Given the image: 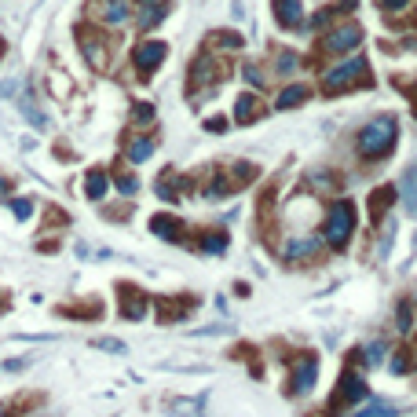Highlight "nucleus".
Instances as JSON below:
<instances>
[{"mask_svg": "<svg viewBox=\"0 0 417 417\" xmlns=\"http://www.w3.org/2000/svg\"><path fill=\"white\" fill-rule=\"evenodd\" d=\"M395 139H399V121H395L392 114H381V118H373V121L362 125L355 147H359L362 158L377 161V158H384V154H392Z\"/></svg>", "mask_w": 417, "mask_h": 417, "instance_id": "1", "label": "nucleus"}, {"mask_svg": "<svg viewBox=\"0 0 417 417\" xmlns=\"http://www.w3.org/2000/svg\"><path fill=\"white\" fill-rule=\"evenodd\" d=\"M351 231H355V209H351L348 202H337L333 209H329V216H326V241L341 249L351 238Z\"/></svg>", "mask_w": 417, "mask_h": 417, "instance_id": "2", "label": "nucleus"}, {"mask_svg": "<svg viewBox=\"0 0 417 417\" xmlns=\"http://www.w3.org/2000/svg\"><path fill=\"white\" fill-rule=\"evenodd\" d=\"M366 77V59L362 55H348L341 66H333V70L326 74V92H341V88L355 84Z\"/></svg>", "mask_w": 417, "mask_h": 417, "instance_id": "3", "label": "nucleus"}, {"mask_svg": "<svg viewBox=\"0 0 417 417\" xmlns=\"http://www.w3.org/2000/svg\"><path fill=\"white\" fill-rule=\"evenodd\" d=\"M359 44H362L359 22H341V26H333V33H326L322 52H326V55H344V52H351V48H359Z\"/></svg>", "mask_w": 417, "mask_h": 417, "instance_id": "4", "label": "nucleus"}, {"mask_svg": "<svg viewBox=\"0 0 417 417\" xmlns=\"http://www.w3.org/2000/svg\"><path fill=\"white\" fill-rule=\"evenodd\" d=\"M92 11L99 15L103 26L121 30V26H128V18H132V0H99Z\"/></svg>", "mask_w": 417, "mask_h": 417, "instance_id": "5", "label": "nucleus"}, {"mask_svg": "<svg viewBox=\"0 0 417 417\" xmlns=\"http://www.w3.org/2000/svg\"><path fill=\"white\" fill-rule=\"evenodd\" d=\"M165 44L161 40H147V44H139V48H136V55H132V62H136V70L143 74V77H150L154 70H158V66H161V59H165Z\"/></svg>", "mask_w": 417, "mask_h": 417, "instance_id": "6", "label": "nucleus"}, {"mask_svg": "<svg viewBox=\"0 0 417 417\" xmlns=\"http://www.w3.org/2000/svg\"><path fill=\"white\" fill-rule=\"evenodd\" d=\"M275 18L285 30H304V8L300 0H275Z\"/></svg>", "mask_w": 417, "mask_h": 417, "instance_id": "7", "label": "nucleus"}, {"mask_svg": "<svg viewBox=\"0 0 417 417\" xmlns=\"http://www.w3.org/2000/svg\"><path fill=\"white\" fill-rule=\"evenodd\" d=\"M81 52H84L88 66H96V70L106 66V40H99L92 30H81Z\"/></svg>", "mask_w": 417, "mask_h": 417, "instance_id": "8", "label": "nucleus"}, {"mask_svg": "<svg viewBox=\"0 0 417 417\" xmlns=\"http://www.w3.org/2000/svg\"><path fill=\"white\" fill-rule=\"evenodd\" d=\"M165 11H168V0H139V11H136L139 30H154L165 18Z\"/></svg>", "mask_w": 417, "mask_h": 417, "instance_id": "9", "label": "nucleus"}, {"mask_svg": "<svg viewBox=\"0 0 417 417\" xmlns=\"http://www.w3.org/2000/svg\"><path fill=\"white\" fill-rule=\"evenodd\" d=\"M315 373H319V362H315L312 355L297 359V362H293V392L300 395V392L312 388V384H315Z\"/></svg>", "mask_w": 417, "mask_h": 417, "instance_id": "10", "label": "nucleus"}, {"mask_svg": "<svg viewBox=\"0 0 417 417\" xmlns=\"http://www.w3.org/2000/svg\"><path fill=\"white\" fill-rule=\"evenodd\" d=\"M121 315L128 319V322H136V319H143L147 315V300L132 290V285H121Z\"/></svg>", "mask_w": 417, "mask_h": 417, "instance_id": "11", "label": "nucleus"}, {"mask_svg": "<svg viewBox=\"0 0 417 417\" xmlns=\"http://www.w3.org/2000/svg\"><path fill=\"white\" fill-rule=\"evenodd\" d=\"M190 81L202 84V88L216 84V59L212 55H198V62L190 66Z\"/></svg>", "mask_w": 417, "mask_h": 417, "instance_id": "12", "label": "nucleus"}, {"mask_svg": "<svg viewBox=\"0 0 417 417\" xmlns=\"http://www.w3.org/2000/svg\"><path fill=\"white\" fill-rule=\"evenodd\" d=\"M307 96H312V88H307V84H290V88H282V92H278L275 106L278 110H290V106H300Z\"/></svg>", "mask_w": 417, "mask_h": 417, "instance_id": "13", "label": "nucleus"}, {"mask_svg": "<svg viewBox=\"0 0 417 417\" xmlns=\"http://www.w3.org/2000/svg\"><path fill=\"white\" fill-rule=\"evenodd\" d=\"M106 187H110V180H106V172H103V168H92V172H88V180H84V194H88V202H103Z\"/></svg>", "mask_w": 417, "mask_h": 417, "instance_id": "14", "label": "nucleus"}, {"mask_svg": "<svg viewBox=\"0 0 417 417\" xmlns=\"http://www.w3.org/2000/svg\"><path fill=\"white\" fill-rule=\"evenodd\" d=\"M150 227H154V234H161V238H168V241H180L183 234V224H180V219H172V216H154L150 219Z\"/></svg>", "mask_w": 417, "mask_h": 417, "instance_id": "15", "label": "nucleus"}, {"mask_svg": "<svg viewBox=\"0 0 417 417\" xmlns=\"http://www.w3.org/2000/svg\"><path fill=\"white\" fill-rule=\"evenodd\" d=\"M319 253V238H293L285 246V260H304V256H315Z\"/></svg>", "mask_w": 417, "mask_h": 417, "instance_id": "16", "label": "nucleus"}, {"mask_svg": "<svg viewBox=\"0 0 417 417\" xmlns=\"http://www.w3.org/2000/svg\"><path fill=\"white\" fill-rule=\"evenodd\" d=\"M403 202H406V216H417V165L406 168L403 176Z\"/></svg>", "mask_w": 417, "mask_h": 417, "instance_id": "17", "label": "nucleus"}, {"mask_svg": "<svg viewBox=\"0 0 417 417\" xmlns=\"http://www.w3.org/2000/svg\"><path fill=\"white\" fill-rule=\"evenodd\" d=\"M341 395H344V403H355V399H362V395H366L362 377H355V373H348V377L341 381Z\"/></svg>", "mask_w": 417, "mask_h": 417, "instance_id": "18", "label": "nucleus"}, {"mask_svg": "<svg viewBox=\"0 0 417 417\" xmlns=\"http://www.w3.org/2000/svg\"><path fill=\"white\" fill-rule=\"evenodd\" d=\"M150 154H154V139L150 136H139V139H132V147H128V161H147L150 158Z\"/></svg>", "mask_w": 417, "mask_h": 417, "instance_id": "19", "label": "nucleus"}, {"mask_svg": "<svg viewBox=\"0 0 417 417\" xmlns=\"http://www.w3.org/2000/svg\"><path fill=\"white\" fill-rule=\"evenodd\" d=\"M234 114H238V121H241V125H249V121L260 114V103H256L253 96H241V99L234 103Z\"/></svg>", "mask_w": 417, "mask_h": 417, "instance_id": "20", "label": "nucleus"}, {"mask_svg": "<svg viewBox=\"0 0 417 417\" xmlns=\"http://www.w3.org/2000/svg\"><path fill=\"white\" fill-rule=\"evenodd\" d=\"M172 413L176 417H202V399H180V403H172Z\"/></svg>", "mask_w": 417, "mask_h": 417, "instance_id": "21", "label": "nucleus"}, {"mask_svg": "<svg viewBox=\"0 0 417 417\" xmlns=\"http://www.w3.org/2000/svg\"><path fill=\"white\" fill-rule=\"evenodd\" d=\"M384 348H388L384 341H373V344H366V348H362V359H366L370 366H377V362L384 359Z\"/></svg>", "mask_w": 417, "mask_h": 417, "instance_id": "22", "label": "nucleus"}, {"mask_svg": "<svg viewBox=\"0 0 417 417\" xmlns=\"http://www.w3.org/2000/svg\"><path fill=\"white\" fill-rule=\"evenodd\" d=\"M337 15H341L337 8H322V11H315V15H312V30H326Z\"/></svg>", "mask_w": 417, "mask_h": 417, "instance_id": "23", "label": "nucleus"}, {"mask_svg": "<svg viewBox=\"0 0 417 417\" xmlns=\"http://www.w3.org/2000/svg\"><path fill=\"white\" fill-rule=\"evenodd\" d=\"M275 70H278V74H293V70H297V52H278Z\"/></svg>", "mask_w": 417, "mask_h": 417, "instance_id": "24", "label": "nucleus"}, {"mask_svg": "<svg viewBox=\"0 0 417 417\" xmlns=\"http://www.w3.org/2000/svg\"><path fill=\"white\" fill-rule=\"evenodd\" d=\"M202 249H205V253H224V249H227V234H209V238L202 241Z\"/></svg>", "mask_w": 417, "mask_h": 417, "instance_id": "25", "label": "nucleus"}, {"mask_svg": "<svg viewBox=\"0 0 417 417\" xmlns=\"http://www.w3.org/2000/svg\"><path fill=\"white\" fill-rule=\"evenodd\" d=\"M212 44H219V48H231V52H238V48H241V37H238V33H216V37H212Z\"/></svg>", "mask_w": 417, "mask_h": 417, "instance_id": "26", "label": "nucleus"}, {"mask_svg": "<svg viewBox=\"0 0 417 417\" xmlns=\"http://www.w3.org/2000/svg\"><path fill=\"white\" fill-rule=\"evenodd\" d=\"M392 194H395L392 187H381L377 194H373V198H370V209H373V212H381V209L388 205V198H392Z\"/></svg>", "mask_w": 417, "mask_h": 417, "instance_id": "27", "label": "nucleus"}, {"mask_svg": "<svg viewBox=\"0 0 417 417\" xmlns=\"http://www.w3.org/2000/svg\"><path fill=\"white\" fill-rule=\"evenodd\" d=\"M392 410H395V406H388V403H373L370 410H362V413H355V417H392Z\"/></svg>", "mask_w": 417, "mask_h": 417, "instance_id": "28", "label": "nucleus"}, {"mask_svg": "<svg viewBox=\"0 0 417 417\" xmlns=\"http://www.w3.org/2000/svg\"><path fill=\"white\" fill-rule=\"evenodd\" d=\"M132 118H136V125H150V121H154V106L139 103L136 110H132Z\"/></svg>", "mask_w": 417, "mask_h": 417, "instance_id": "29", "label": "nucleus"}, {"mask_svg": "<svg viewBox=\"0 0 417 417\" xmlns=\"http://www.w3.org/2000/svg\"><path fill=\"white\" fill-rule=\"evenodd\" d=\"M96 348H103V351H114V355H125V344L121 341H114V337H103V341H96Z\"/></svg>", "mask_w": 417, "mask_h": 417, "instance_id": "30", "label": "nucleus"}, {"mask_svg": "<svg viewBox=\"0 0 417 417\" xmlns=\"http://www.w3.org/2000/svg\"><path fill=\"white\" fill-rule=\"evenodd\" d=\"M392 238H395V224L388 219V224H384V238H381V249H377V256H388V249H392Z\"/></svg>", "mask_w": 417, "mask_h": 417, "instance_id": "31", "label": "nucleus"}, {"mask_svg": "<svg viewBox=\"0 0 417 417\" xmlns=\"http://www.w3.org/2000/svg\"><path fill=\"white\" fill-rule=\"evenodd\" d=\"M377 4H381V11L392 15V11H406V8H410V0H377Z\"/></svg>", "mask_w": 417, "mask_h": 417, "instance_id": "32", "label": "nucleus"}, {"mask_svg": "<svg viewBox=\"0 0 417 417\" xmlns=\"http://www.w3.org/2000/svg\"><path fill=\"white\" fill-rule=\"evenodd\" d=\"M246 81H249L253 88H263V74H260V66H253V62L246 66Z\"/></svg>", "mask_w": 417, "mask_h": 417, "instance_id": "33", "label": "nucleus"}, {"mask_svg": "<svg viewBox=\"0 0 417 417\" xmlns=\"http://www.w3.org/2000/svg\"><path fill=\"white\" fill-rule=\"evenodd\" d=\"M118 187H121V194H136V190H139L136 176H121V180H118Z\"/></svg>", "mask_w": 417, "mask_h": 417, "instance_id": "34", "label": "nucleus"}, {"mask_svg": "<svg viewBox=\"0 0 417 417\" xmlns=\"http://www.w3.org/2000/svg\"><path fill=\"white\" fill-rule=\"evenodd\" d=\"M395 326H399L403 333H406V329L413 326V319H410V307H399V319H395Z\"/></svg>", "mask_w": 417, "mask_h": 417, "instance_id": "35", "label": "nucleus"}, {"mask_svg": "<svg viewBox=\"0 0 417 417\" xmlns=\"http://www.w3.org/2000/svg\"><path fill=\"white\" fill-rule=\"evenodd\" d=\"M30 212H33L30 202H15V216H18V219H30Z\"/></svg>", "mask_w": 417, "mask_h": 417, "instance_id": "36", "label": "nucleus"}, {"mask_svg": "<svg viewBox=\"0 0 417 417\" xmlns=\"http://www.w3.org/2000/svg\"><path fill=\"white\" fill-rule=\"evenodd\" d=\"M312 183H315L319 190H329V187H333V180H329V176H312Z\"/></svg>", "mask_w": 417, "mask_h": 417, "instance_id": "37", "label": "nucleus"}, {"mask_svg": "<svg viewBox=\"0 0 417 417\" xmlns=\"http://www.w3.org/2000/svg\"><path fill=\"white\" fill-rule=\"evenodd\" d=\"M406 366H410L406 355H395V359H392V370H395V373H406Z\"/></svg>", "mask_w": 417, "mask_h": 417, "instance_id": "38", "label": "nucleus"}, {"mask_svg": "<svg viewBox=\"0 0 417 417\" xmlns=\"http://www.w3.org/2000/svg\"><path fill=\"white\" fill-rule=\"evenodd\" d=\"M0 194H8V180H0Z\"/></svg>", "mask_w": 417, "mask_h": 417, "instance_id": "39", "label": "nucleus"}, {"mask_svg": "<svg viewBox=\"0 0 417 417\" xmlns=\"http://www.w3.org/2000/svg\"><path fill=\"white\" fill-rule=\"evenodd\" d=\"M0 417H11V413H8V410H0Z\"/></svg>", "mask_w": 417, "mask_h": 417, "instance_id": "40", "label": "nucleus"}, {"mask_svg": "<svg viewBox=\"0 0 417 417\" xmlns=\"http://www.w3.org/2000/svg\"><path fill=\"white\" fill-rule=\"evenodd\" d=\"M413 114H417V106H413Z\"/></svg>", "mask_w": 417, "mask_h": 417, "instance_id": "41", "label": "nucleus"}]
</instances>
